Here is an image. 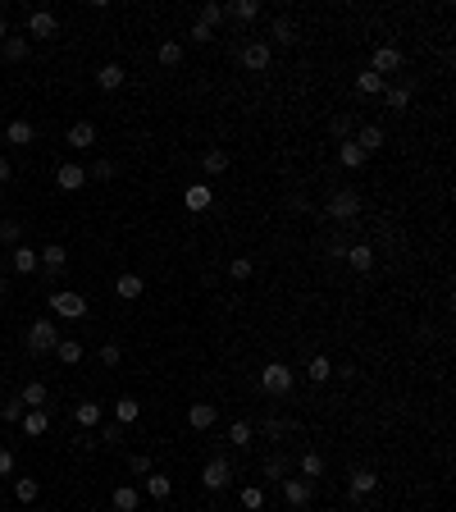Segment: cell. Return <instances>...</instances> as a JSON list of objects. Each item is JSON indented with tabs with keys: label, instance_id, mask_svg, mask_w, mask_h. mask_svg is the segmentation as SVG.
<instances>
[{
	"label": "cell",
	"instance_id": "59",
	"mask_svg": "<svg viewBox=\"0 0 456 512\" xmlns=\"http://www.w3.org/2000/svg\"><path fill=\"white\" fill-rule=\"evenodd\" d=\"M0 504H5V489H0Z\"/></svg>",
	"mask_w": 456,
	"mask_h": 512
},
{
	"label": "cell",
	"instance_id": "56",
	"mask_svg": "<svg viewBox=\"0 0 456 512\" xmlns=\"http://www.w3.org/2000/svg\"><path fill=\"white\" fill-rule=\"evenodd\" d=\"M9 174H14V165H9V160L0 156V183H9Z\"/></svg>",
	"mask_w": 456,
	"mask_h": 512
},
{
	"label": "cell",
	"instance_id": "43",
	"mask_svg": "<svg viewBox=\"0 0 456 512\" xmlns=\"http://www.w3.org/2000/svg\"><path fill=\"white\" fill-rule=\"evenodd\" d=\"M219 18H224V5H215V0H206V5H201V23H206V28H215Z\"/></svg>",
	"mask_w": 456,
	"mask_h": 512
},
{
	"label": "cell",
	"instance_id": "25",
	"mask_svg": "<svg viewBox=\"0 0 456 512\" xmlns=\"http://www.w3.org/2000/svg\"><path fill=\"white\" fill-rule=\"evenodd\" d=\"M5 138L14 142V147H27V142L37 138V129H32V124H27V119H14V124H9V129H5Z\"/></svg>",
	"mask_w": 456,
	"mask_h": 512
},
{
	"label": "cell",
	"instance_id": "48",
	"mask_svg": "<svg viewBox=\"0 0 456 512\" xmlns=\"http://www.w3.org/2000/svg\"><path fill=\"white\" fill-rule=\"evenodd\" d=\"M128 467H133V476H151V458H147V453H133Z\"/></svg>",
	"mask_w": 456,
	"mask_h": 512
},
{
	"label": "cell",
	"instance_id": "55",
	"mask_svg": "<svg viewBox=\"0 0 456 512\" xmlns=\"http://www.w3.org/2000/svg\"><path fill=\"white\" fill-rule=\"evenodd\" d=\"M9 471H14V453L0 448V476H9Z\"/></svg>",
	"mask_w": 456,
	"mask_h": 512
},
{
	"label": "cell",
	"instance_id": "42",
	"mask_svg": "<svg viewBox=\"0 0 456 512\" xmlns=\"http://www.w3.org/2000/svg\"><path fill=\"white\" fill-rule=\"evenodd\" d=\"M265 476L269 480H283L288 476V458H278V453H274V458H265Z\"/></svg>",
	"mask_w": 456,
	"mask_h": 512
},
{
	"label": "cell",
	"instance_id": "37",
	"mask_svg": "<svg viewBox=\"0 0 456 512\" xmlns=\"http://www.w3.org/2000/svg\"><path fill=\"white\" fill-rule=\"evenodd\" d=\"M383 96H388V110H406V105H411V87H393L388 83Z\"/></svg>",
	"mask_w": 456,
	"mask_h": 512
},
{
	"label": "cell",
	"instance_id": "34",
	"mask_svg": "<svg viewBox=\"0 0 456 512\" xmlns=\"http://www.w3.org/2000/svg\"><path fill=\"white\" fill-rule=\"evenodd\" d=\"M37 494H42V485H37L32 476H18V480H14V499H18V504H32Z\"/></svg>",
	"mask_w": 456,
	"mask_h": 512
},
{
	"label": "cell",
	"instance_id": "22",
	"mask_svg": "<svg viewBox=\"0 0 456 512\" xmlns=\"http://www.w3.org/2000/svg\"><path fill=\"white\" fill-rule=\"evenodd\" d=\"M92 142H96V124L78 119L73 129H69V147H78V151H82V147H92Z\"/></svg>",
	"mask_w": 456,
	"mask_h": 512
},
{
	"label": "cell",
	"instance_id": "58",
	"mask_svg": "<svg viewBox=\"0 0 456 512\" xmlns=\"http://www.w3.org/2000/svg\"><path fill=\"white\" fill-rule=\"evenodd\" d=\"M0 297H5V275H0Z\"/></svg>",
	"mask_w": 456,
	"mask_h": 512
},
{
	"label": "cell",
	"instance_id": "15",
	"mask_svg": "<svg viewBox=\"0 0 456 512\" xmlns=\"http://www.w3.org/2000/svg\"><path fill=\"white\" fill-rule=\"evenodd\" d=\"M242 64L247 69H269V42H247L242 46Z\"/></svg>",
	"mask_w": 456,
	"mask_h": 512
},
{
	"label": "cell",
	"instance_id": "31",
	"mask_svg": "<svg viewBox=\"0 0 456 512\" xmlns=\"http://www.w3.org/2000/svg\"><path fill=\"white\" fill-rule=\"evenodd\" d=\"M338 160H343V165H347V169H361V165H365V160H370V156H365V151H361V147H356V142H352V138H347V142H343V151H338Z\"/></svg>",
	"mask_w": 456,
	"mask_h": 512
},
{
	"label": "cell",
	"instance_id": "49",
	"mask_svg": "<svg viewBox=\"0 0 456 512\" xmlns=\"http://www.w3.org/2000/svg\"><path fill=\"white\" fill-rule=\"evenodd\" d=\"M288 430H292V421H278V417H269V421H265V434H274V439H283Z\"/></svg>",
	"mask_w": 456,
	"mask_h": 512
},
{
	"label": "cell",
	"instance_id": "39",
	"mask_svg": "<svg viewBox=\"0 0 456 512\" xmlns=\"http://www.w3.org/2000/svg\"><path fill=\"white\" fill-rule=\"evenodd\" d=\"M169 489H173L169 476H155V471L147 476V494H151V499H169Z\"/></svg>",
	"mask_w": 456,
	"mask_h": 512
},
{
	"label": "cell",
	"instance_id": "30",
	"mask_svg": "<svg viewBox=\"0 0 456 512\" xmlns=\"http://www.w3.org/2000/svg\"><path fill=\"white\" fill-rule=\"evenodd\" d=\"M0 55H5L9 64H18L27 55V37H5V42H0Z\"/></svg>",
	"mask_w": 456,
	"mask_h": 512
},
{
	"label": "cell",
	"instance_id": "46",
	"mask_svg": "<svg viewBox=\"0 0 456 512\" xmlns=\"http://www.w3.org/2000/svg\"><path fill=\"white\" fill-rule=\"evenodd\" d=\"M23 403H18V398H9V403H0V417H5V421H23Z\"/></svg>",
	"mask_w": 456,
	"mask_h": 512
},
{
	"label": "cell",
	"instance_id": "7",
	"mask_svg": "<svg viewBox=\"0 0 456 512\" xmlns=\"http://www.w3.org/2000/svg\"><path fill=\"white\" fill-rule=\"evenodd\" d=\"M397 69H402V51H397V46H379L374 60H370V73H379L388 83V73H397Z\"/></svg>",
	"mask_w": 456,
	"mask_h": 512
},
{
	"label": "cell",
	"instance_id": "13",
	"mask_svg": "<svg viewBox=\"0 0 456 512\" xmlns=\"http://www.w3.org/2000/svg\"><path fill=\"white\" fill-rule=\"evenodd\" d=\"M123 78H128L123 64H101V69H96V87H101V92H119Z\"/></svg>",
	"mask_w": 456,
	"mask_h": 512
},
{
	"label": "cell",
	"instance_id": "5",
	"mask_svg": "<svg viewBox=\"0 0 456 512\" xmlns=\"http://www.w3.org/2000/svg\"><path fill=\"white\" fill-rule=\"evenodd\" d=\"M51 311L60 321H82L87 316V297L82 293H51Z\"/></svg>",
	"mask_w": 456,
	"mask_h": 512
},
{
	"label": "cell",
	"instance_id": "10",
	"mask_svg": "<svg viewBox=\"0 0 456 512\" xmlns=\"http://www.w3.org/2000/svg\"><path fill=\"white\" fill-rule=\"evenodd\" d=\"M18 426H23V434H27V439H42V434L51 430V412H46V407H27Z\"/></svg>",
	"mask_w": 456,
	"mask_h": 512
},
{
	"label": "cell",
	"instance_id": "11",
	"mask_svg": "<svg viewBox=\"0 0 456 512\" xmlns=\"http://www.w3.org/2000/svg\"><path fill=\"white\" fill-rule=\"evenodd\" d=\"M343 261L356 270V275H370V270H374V247H370V243H356V247H347Z\"/></svg>",
	"mask_w": 456,
	"mask_h": 512
},
{
	"label": "cell",
	"instance_id": "21",
	"mask_svg": "<svg viewBox=\"0 0 456 512\" xmlns=\"http://www.w3.org/2000/svg\"><path fill=\"white\" fill-rule=\"evenodd\" d=\"M201 169H206L210 179H219V174L228 169V151H224V147H210L206 156H201Z\"/></svg>",
	"mask_w": 456,
	"mask_h": 512
},
{
	"label": "cell",
	"instance_id": "29",
	"mask_svg": "<svg viewBox=\"0 0 456 512\" xmlns=\"http://www.w3.org/2000/svg\"><path fill=\"white\" fill-rule=\"evenodd\" d=\"M55 357H60L64 366H78V362H82V343H78V339H60V343H55Z\"/></svg>",
	"mask_w": 456,
	"mask_h": 512
},
{
	"label": "cell",
	"instance_id": "45",
	"mask_svg": "<svg viewBox=\"0 0 456 512\" xmlns=\"http://www.w3.org/2000/svg\"><path fill=\"white\" fill-rule=\"evenodd\" d=\"M18 234H23L18 220H0V243H18Z\"/></svg>",
	"mask_w": 456,
	"mask_h": 512
},
{
	"label": "cell",
	"instance_id": "57",
	"mask_svg": "<svg viewBox=\"0 0 456 512\" xmlns=\"http://www.w3.org/2000/svg\"><path fill=\"white\" fill-rule=\"evenodd\" d=\"M9 37V23H5V5H0V42Z\"/></svg>",
	"mask_w": 456,
	"mask_h": 512
},
{
	"label": "cell",
	"instance_id": "41",
	"mask_svg": "<svg viewBox=\"0 0 456 512\" xmlns=\"http://www.w3.org/2000/svg\"><path fill=\"white\" fill-rule=\"evenodd\" d=\"M160 64L178 69V64H183V46H178V42H164V46H160Z\"/></svg>",
	"mask_w": 456,
	"mask_h": 512
},
{
	"label": "cell",
	"instance_id": "47",
	"mask_svg": "<svg viewBox=\"0 0 456 512\" xmlns=\"http://www.w3.org/2000/svg\"><path fill=\"white\" fill-rule=\"evenodd\" d=\"M92 179H96V183L114 179V160H105V156H101V160H96V165H92Z\"/></svg>",
	"mask_w": 456,
	"mask_h": 512
},
{
	"label": "cell",
	"instance_id": "26",
	"mask_svg": "<svg viewBox=\"0 0 456 512\" xmlns=\"http://www.w3.org/2000/svg\"><path fill=\"white\" fill-rule=\"evenodd\" d=\"M183 201H187V210H206L210 206V183H192V188L183 192Z\"/></svg>",
	"mask_w": 456,
	"mask_h": 512
},
{
	"label": "cell",
	"instance_id": "27",
	"mask_svg": "<svg viewBox=\"0 0 456 512\" xmlns=\"http://www.w3.org/2000/svg\"><path fill=\"white\" fill-rule=\"evenodd\" d=\"M73 421H78V426H87V430L101 426V403H78V407H73Z\"/></svg>",
	"mask_w": 456,
	"mask_h": 512
},
{
	"label": "cell",
	"instance_id": "32",
	"mask_svg": "<svg viewBox=\"0 0 456 512\" xmlns=\"http://www.w3.org/2000/svg\"><path fill=\"white\" fill-rule=\"evenodd\" d=\"M383 78H379V73H370V69H365V73H356V92H361V96H379L383 92Z\"/></svg>",
	"mask_w": 456,
	"mask_h": 512
},
{
	"label": "cell",
	"instance_id": "9",
	"mask_svg": "<svg viewBox=\"0 0 456 512\" xmlns=\"http://www.w3.org/2000/svg\"><path fill=\"white\" fill-rule=\"evenodd\" d=\"M347 489H352V499H365V494H374V489H379V476H374L370 467H356L352 476H347Z\"/></svg>",
	"mask_w": 456,
	"mask_h": 512
},
{
	"label": "cell",
	"instance_id": "4",
	"mask_svg": "<svg viewBox=\"0 0 456 512\" xmlns=\"http://www.w3.org/2000/svg\"><path fill=\"white\" fill-rule=\"evenodd\" d=\"M201 485L210 489V494H219V489H228L233 485V467L224 458H210L206 467H201Z\"/></svg>",
	"mask_w": 456,
	"mask_h": 512
},
{
	"label": "cell",
	"instance_id": "18",
	"mask_svg": "<svg viewBox=\"0 0 456 512\" xmlns=\"http://www.w3.org/2000/svg\"><path fill=\"white\" fill-rule=\"evenodd\" d=\"M114 293H119L123 302H137V297L147 293V284H142V275H119L114 279Z\"/></svg>",
	"mask_w": 456,
	"mask_h": 512
},
{
	"label": "cell",
	"instance_id": "17",
	"mask_svg": "<svg viewBox=\"0 0 456 512\" xmlns=\"http://www.w3.org/2000/svg\"><path fill=\"white\" fill-rule=\"evenodd\" d=\"M55 183H60L64 192H78V188H87V169H82V165H73V160H69V165H60V174H55Z\"/></svg>",
	"mask_w": 456,
	"mask_h": 512
},
{
	"label": "cell",
	"instance_id": "51",
	"mask_svg": "<svg viewBox=\"0 0 456 512\" xmlns=\"http://www.w3.org/2000/svg\"><path fill=\"white\" fill-rule=\"evenodd\" d=\"M101 362H105V366H119V362H123L119 343H105V347H101Z\"/></svg>",
	"mask_w": 456,
	"mask_h": 512
},
{
	"label": "cell",
	"instance_id": "23",
	"mask_svg": "<svg viewBox=\"0 0 456 512\" xmlns=\"http://www.w3.org/2000/svg\"><path fill=\"white\" fill-rule=\"evenodd\" d=\"M18 403H23V407H46V384L42 380H27L23 393H18Z\"/></svg>",
	"mask_w": 456,
	"mask_h": 512
},
{
	"label": "cell",
	"instance_id": "20",
	"mask_svg": "<svg viewBox=\"0 0 456 512\" xmlns=\"http://www.w3.org/2000/svg\"><path fill=\"white\" fill-rule=\"evenodd\" d=\"M224 14L238 23H251V18H260V0H233V5H224Z\"/></svg>",
	"mask_w": 456,
	"mask_h": 512
},
{
	"label": "cell",
	"instance_id": "8",
	"mask_svg": "<svg viewBox=\"0 0 456 512\" xmlns=\"http://www.w3.org/2000/svg\"><path fill=\"white\" fill-rule=\"evenodd\" d=\"M278 485H283V499H288L292 508H306V504H310V489H315L306 476H283Z\"/></svg>",
	"mask_w": 456,
	"mask_h": 512
},
{
	"label": "cell",
	"instance_id": "3",
	"mask_svg": "<svg viewBox=\"0 0 456 512\" xmlns=\"http://www.w3.org/2000/svg\"><path fill=\"white\" fill-rule=\"evenodd\" d=\"M292 384H297V375H292V366H283V362H269L265 371H260V389L265 393H292Z\"/></svg>",
	"mask_w": 456,
	"mask_h": 512
},
{
	"label": "cell",
	"instance_id": "1",
	"mask_svg": "<svg viewBox=\"0 0 456 512\" xmlns=\"http://www.w3.org/2000/svg\"><path fill=\"white\" fill-rule=\"evenodd\" d=\"M55 343H60V330H55L51 316H42V321L27 325V352L42 357V352H55Z\"/></svg>",
	"mask_w": 456,
	"mask_h": 512
},
{
	"label": "cell",
	"instance_id": "19",
	"mask_svg": "<svg viewBox=\"0 0 456 512\" xmlns=\"http://www.w3.org/2000/svg\"><path fill=\"white\" fill-rule=\"evenodd\" d=\"M352 142H356V147L365 151V156H370V151H379V147H383V129H379V124H365V129L356 133Z\"/></svg>",
	"mask_w": 456,
	"mask_h": 512
},
{
	"label": "cell",
	"instance_id": "35",
	"mask_svg": "<svg viewBox=\"0 0 456 512\" xmlns=\"http://www.w3.org/2000/svg\"><path fill=\"white\" fill-rule=\"evenodd\" d=\"M251 439H256V430H251L247 421H233V426H228V443H233V448H247Z\"/></svg>",
	"mask_w": 456,
	"mask_h": 512
},
{
	"label": "cell",
	"instance_id": "40",
	"mask_svg": "<svg viewBox=\"0 0 456 512\" xmlns=\"http://www.w3.org/2000/svg\"><path fill=\"white\" fill-rule=\"evenodd\" d=\"M242 508H247V512H260V508H265V489H260V485H247V489H242Z\"/></svg>",
	"mask_w": 456,
	"mask_h": 512
},
{
	"label": "cell",
	"instance_id": "36",
	"mask_svg": "<svg viewBox=\"0 0 456 512\" xmlns=\"http://www.w3.org/2000/svg\"><path fill=\"white\" fill-rule=\"evenodd\" d=\"M114 512H137V489H133V485L114 489Z\"/></svg>",
	"mask_w": 456,
	"mask_h": 512
},
{
	"label": "cell",
	"instance_id": "16",
	"mask_svg": "<svg viewBox=\"0 0 456 512\" xmlns=\"http://www.w3.org/2000/svg\"><path fill=\"white\" fill-rule=\"evenodd\" d=\"M9 266H14L18 275H37V270H42V256H37L32 247H14V252H9Z\"/></svg>",
	"mask_w": 456,
	"mask_h": 512
},
{
	"label": "cell",
	"instance_id": "24",
	"mask_svg": "<svg viewBox=\"0 0 456 512\" xmlns=\"http://www.w3.org/2000/svg\"><path fill=\"white\" fill-rule=\"evenodd\" d=\"M137 417H142V403L137 398H119V403H114V421H119V426H133Z\"/></svg>",
	"mask_w": 456,
	"mask_h": 512
},
{
	"label": "cell",
	"instance_id": "60",
	"mask_svg": "<svg viewBox=\"0 0 456 512\" xmlns=\"http://www.w3.org/2000/svg\"><path fill=\"white\" fill-rule=\"evenodd\" d=\"M201 512H215V508H201Z\"/></svg>",
	"mask_w": 456,
	"mask_h": 512
},
{
	"label": "cell",
	"instance_id": "53",
	"mask_svg": "<svg viewBox=\"0 0 456 512\" xmlns=\"http://www.w3.org/2000/svg\"><path fill=\"white\" fill-rule=\"evenodd\" d=\"M324 252H328V261H343V256H347V243H338V238H333V243H328Z\"/></svg>",
	"mask_w": 456,
	"mask_h": 512
},
{
	"label": "cell",
	"instance_id": "28",
	"mask_svg": "<svg viewBox=\"0 0 456 512\" xmlns=\"http://www.w3.org/2000/svg\"><path fill=\"white\" fill-rule=\"evenodd\" d=\"M269 37H274L278 46H292V42H297V28H292V18H274V23H269Z\"/></svg>",
	"mask_w": 456,
	"mask_h": 512
},
{
	"label": "cell",
	"instance_id": "54",
	"mask_svg": "<svg viewBox=\"0 0 456 512\" xmlns=\"http://www.w3.org/2000/svg\"><path fill=\"white\" fill-rule=\"evenodd\" d=\"M119 439H123L119 426H105V430H101V443H119Z\"/></svg>",
	"mask_w": 456,
	"mask_h": 512
},
{
	"label": "cell",
	"instance_id": "44",
	"mask_svg": "<svg viewBox=\"0 0 456 512\" xmlns=\"http://www.w3.org/2000/svg\"><path fill=\"white\" fill-rule=\"evenodd\" d=\"M251 270H256V266H251V256H233L228 275H233V279H251Z\"/></svg>",
	"mask_w": 456,
	"mask_h": 512
},
{
	"label": "cell",
	"instance_id": "52",
	"mask_svg": "<svg viewBox=\"0 0 456 512\" xmlns=\"http://www.w3.org/2000/svg\"><path fill=\"white\" fill-rule=\"evenodd\" d=\"M192 42H210V37H215V28H206V23H201V18H197V23H192Z\"/></svg>",
	"mask_w": 456,
	"mask_h": 512
},
{
	"label": "cell",
	"instance_id": "2",
	"mask_svg": "<svg viewBox=\"0 0 456 512\" xmlns=\"http://www.w3.org/2000/svg\"><path fill=\"white\" fill-rule=\"evenodd\" d=\"M324 215L328 220H356L361 215V197H356L352 188H333L328 201H324Z\"/></svg>",
	"mask_w": 456,
	"mask_h": 512
},
{
	"label": "cell",
	"instance_id": "14",
	"mask_svg": "<svg viewBox=\"0 0 456 512\" xmlns=\"http://www.w3.org/2000/svg\"><path fill=\"white\" fill-rule=\"evenodd\" d=\"M37 256H42V270H46V275H60V270L69 266V252H64V243H51V247H42Z\"/></svg>",
	"mask_w": 456,
	"mask_h": 512
},
{
	"label": "cell",
	"instance_id": "38",
	"mask_svg": "<svg viewBox=\"0 0 456 512\" xmlns=\"http://www.w3.org/2000/svg\"><path fill=\"white\" fill-rule=\"evenodd\" d=\"M302 476L310 480V485L324 476V458H319V453H306V458H302Z\"/></svg>",
	"mask_w": 456,
	"mask_h": 512
},
{
	"label": "cell",
	"instance_id": "12",
	"mask_svg": "<svg viewBox=\"0 0 456 512\" xmlns=\"http://www.w3.org/2000/svg\"><path fill=\"white\" fill-rule=\"evenodd\" d=\"M215 417H219L215 403H192V407H187V426L192 430H210V426H215Z\"/></svg>",
	"mask_w": 456,
	"mask_h": 512
},
{
	"label": "cell",
	"instance_id": "33",
	"mask_svg": "<svg viewBox=\"0 0 456 512\" xmlns=\"http://www.w3.org/2000/svg\"><path fill=\"white\" fill-rule=\"evenodd\" d=\"M306 375H310V380H315V384H324V380H328V375H333V362H328V357H324V352H319V357H310V366H306Z\"/></svg>",
	"mask_w": 456,
	"mask_h": 512
},
{
	"label": "cell",
	"instance_id": "6",
	"mask_svg": "<svg viewBox=\"0 0 456 512\" xmlns=\"http://www.w3.org/2000/svg\"><path fill=\"white\" fill-rule=\"evenodd\" d=\"M55 28H60V18H55L51 9H32V14H27V32H23V37L46 42V37H55Z\"/></svg>",
	"mask_w": 456,
	"mask_h": 512
},
{
	"label": "cell",
	"instance_id": "50",
	"mask_svg": "<svg viewBox=\"0 0 456 512\" xmlns=\"http://www.w3.org/2000/svg\"><path fill=\"white\" fill-rule=\"evenodd\" d=\"M328 129H333V138H343V142H347V133H352V114H338Z\"/></svg>",
	"mask_w": 456,
	"mask_h": 512
}]
</instances>
